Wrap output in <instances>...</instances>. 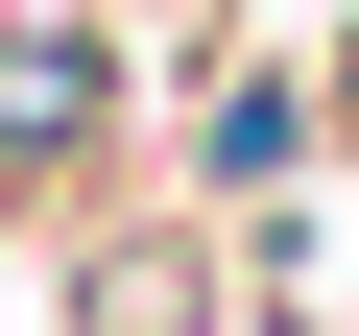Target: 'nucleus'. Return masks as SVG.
Returning <instances> with one entry per match:
<instances>
[{
    "label": "nucleus",
    "mask_w": 359,
    "mask_h": 336,
    "mask_svg": "<svg viewBox=\"0 0 359 336\" xmlns=\"http://www.w3.org/2000/svg\"><path fill=\"white\" fill-rule=\"evenodd\" d=\"M311 96H335V144H359V49H335V72H311Z\"/></svg>",
    "instance_id": "7ed1b4c3"
},
{
    "label": "nucleus",
    "mask_w": 359,
    "mask_h": 336,
    "mask_svg": "<svg viewBox=\"0 0 359 336\" xmlns=\"http://www.w3.org/2000/svg\"><path fill=\"white\" fill-rule=\"evenodd\" d=\"M96 144H120V25L96 0H0V217L72 193Z\"/></svg>",
    "instance_id": "f257e3e1"
},
{
    "label": "nucleus",
    "mask_w": 359,
    "mask_h": 336,
    "mask_svg": "<svg viewBox=\"0 0 359 336\" xmlns=\"http://www.w3.org/2000/svg\"><path fill=\"white\" fill-rule=\"evenodd\" d=\"M311 144H335V96H311V72H216V120H192V168H216V193H287Z\"/></svg>",
    "instance_id": "f03ea898"
}]
</instances>
